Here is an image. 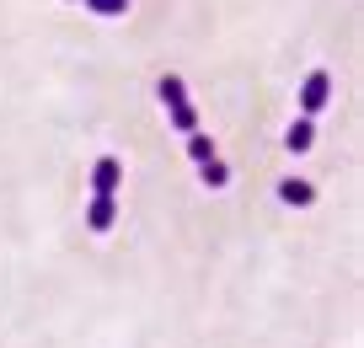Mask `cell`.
I'll use <instances>...</instances> for the list:
<instances>
[{
  "instance_id": "6da1fadb",
  "label": "cell",
  "mask_w": 364,
  "mask_h": 348,
  "mask_svg": "<svg viewBox=\"0 0 364 348\" xmlns=\"http://www.w3.org/2000/svg\"><path fill=\"white\" fill-rule=\"evenodd\" d=\"M161 107H166V118H171V129H177V135H198V112H193L188 86H182L177 75L161 80Z\"/></svg>"
},
{
  "instance_id": "7a4b0ae2",
  "label": "cell",
  "mask_w": 364,
  "mask_h": 348,
  "mask_svg": "<svg viewBox=\"0 0 364 348\" xmlns=\"http://www.w3.org/2000/svg\"><path fill=\"white\" fill-rule=\"evenodd\" d=\"M118 188H124V161L102 156L97 167H91V193H97V199H118Z\"/></svg>"
},
{
  "instance_id": "3957f363",
  "label": "cell",
  "mask_w": 364,
  "mask_h": 348,
  "mask_svg": "<svg viewBox=\"0 0 364 348\" xmlns=\"http://www.w3.org/2000/svg\"><path fill=\"white\" fill-rule=\"evenodd\" d=\"M327 102H332V75H327V70H311L306 86H300V107H306V118H316Z\"/></svg>"
},
{
  "instance_id": "277c9868",
  "label": "cell",
  "mask_w": 364,
  "mask_h": 348,
  "mask_svg": "<svg viewBox=\"0 0 364 348\" xmlns=\"http://www.w3.org/2000/svg\"><path fill=\"white\" fill-rule=\"evenodd\" d=\"M113 220H118V199H97V193H91L86 225H91V231H113Z\"/></svg>"
},
{
  "instance_id": "5b68a950",
  "label": "cell",
  "mask_w": 364,
  "mask_h": 348,
  "mask_svg": "<svg viewBox=\"0 0 364 348\" xmlns=\"http://www.w3.org/2000/svg\"><path fill=\"white\" fill-rule=\"evenodd\" d=\"M311 139H316V124H311V118H295V124H289V135H284V145H289V156H306Z\"/></svg>"
},
{
  "instance_id": "8992f818",
  "label": "cell",
  "mask_w": 364,
  "mask_h": 348,
  "mask_svg": "<svg viewBox=\"0 0 364 348\" xmlns=\"http://www.w3.org/2000/svg\"><path fill=\"white\" fill-rule=\"evenodd\" d=\"M279 199H284V204H316V188L300 182V177H284V182H279Z\"/></svg>"
},
{
  "instance_id": "52a82bcc",
  "label": "cell",
  "mask_w": 364,
  "mask_h": 348,
  "mask_svg": "<svg viewBox=\"0 0 364 348\" xmlns=\"http://www.w3.org/2000/svg\"><path fill=\"white\" fill-rule=\"evenodd\" d=\"M198 177H204V188H225V182H230V172L220 167V161H204V167H198Z\"/></svg>"
},
{
  "instance_id": "ba28073f",
  "label": "cell",
  "mask_w": 364,
  "mask_h": 348,
  "mask_svg": "<svg viewBox=\"0 0 364 348\" xmlns=\"http://www.w3.org/2000/svg\"><path fill=\"white\" fill-rule=\"evenodd\" d=\"M188 156L204 167V161H215V145H209V135H188Z\"/></svg>"
},
{
  "instance_id": "9c48e42d",
  "label": "cell",
  "mask_w": 364,
  "mask_h": 348,
  "mask_svg": "<svg viewBox=\"0 0 364 348\" xmlns=\"http://www.w3.org/2000/svg\"><path fill=\"white\" fill-rule=\"evenodd\" d=\"M86 6H91L97 16H124V11H129V0H86Z\"/></svg>"
}]
</instances>
